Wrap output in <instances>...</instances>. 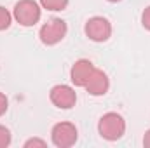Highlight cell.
I'll use <instances>...</instances> for the list:
<instances>
[{
    "label": "cell",
    "instance_id": "cell-1",
    "mask_svg": "<svg viewBox=\"0 0 150 148\" xmlns=\"http://www.w3.org/2000/svg\"><path fill=\"white\" fill-rule=\"evenodd\" d=\"M98 132L107 141H117L126 132V120L120 113L108 111L98 120Z\"/></svg>",
    "mask_w": 150,
    "mask_h": 148
},
{
    "label": "cell",
    "instance_id": "cell-2",
    "mask_svg": "<svg viewBox=\"0 0 150 148\" xmlns=\"http://www.w3.org/2000/svg\"><path fill=\"white\" fill-rule=\"evenodd\" d=\"M40 16H42V7L35 0H19L16 2L12 11V18L25 28L35 26L40 21Z\"/></svg>",
    "mask_w": 150,
    "mask_h": 148
},
{
    "label": "cell",
    "instance_id": "cell-3",
    "mask_svg": "<svg viewBox=\"0 0 150 148\" xmlns=\"http://www.w3.org/2000/svg\"><path fill=\"white\" fill-rule=\"evenodd\" d=\"M67 33H68L67 21H63L61 18H52V19H49L47 23H44L40 26L38 38H40V42L44 45L52 47V45L59 44L63 38L67 37Z\"/></svg>",
    "mask_w": 150,
    "mask_h": 148
},
{
    "label": "cell",
    "instance_id": "cell-4",
    "mask_svg": "<svg viewBox=\"0 0 150 148\" xmlns=\"http://www.w3.org/2000/svg\"><path fill=\"white\" fill-rule=\"evenodd\" d=\"M84 32H86V37L89 40L101 44V42H107L112 37V25L103 16H93L86 21Z\"/></svg>",
    "mask_w": 150,
    "mask_h": 148
},
{
    "label": "cell",
    "instance_id": "cell-5",
    "mask_svg": "<svg viewBox=\"0 0 150 148\" xmlns=\"http://www.w3.org/2000/svg\"><path fill=\"white\" fill-rule=\"evenodd\" d=\"M79 131L72 122H58L51 131V141L58 148H70L77 143Z\"/></svg>",
    "mask_w": 150,
    "mask_h": 148
},
{
    "label": "cell",
    "instance_id": "cell-6",
    "mask_svg": "<svg viewBox=\"0 0 150 148\" xmlns=\"http://www.w3.org/2000/svg\"><path fill=\"white\" fill-rule=\"evenodd\" d=\"M49 99L56 108L70 110L77 103V92L74 87H70L67 84H58L49 91Z\"/></svg>",
    "mask_w": 150,
    "mask_h": 148
},
{
    "label": "cell",
    "instance_id": "cell-7",
    "mask_svg": "<svg viewBox=\"0 0 150 148\" xmlns=\"http://www.w3.org/2000/svg\"><path fill=\"white\" fill-rule=\"evenodd\" d=\"M84 87L91 96H105L108 92V89H110V78L103 70L94 68V72L91 73L87 84Z\"/></svg>",
    "mask_w": 150,
    "mask_h": 148
},
{
    "label": "cell",
    "instance_id": "cell-8",
    "mask_svg": "<svg viewBox=\"0 0 150 148\" xmlns=\"http://www.w3.org/2000/svg\"><path fill=\"white\" fill-rule=\"evenodd\" d=\"M93 72H94V65L89 59H77L70 70V80L75 87H84Z\"/></svg>",
    "mask_w": 150,
    "mask_h": 148
},
{
    "label": "cell",
    "instance_id": "cell-9",
    "mask_svg": "<svg viewBox=\"0 0 150 148\" xmlns=\"http://www.w3.org/2000/svg\"><path fill=\"white\" fill-rule=\"evenodd\" d=\"M68 2L70 0H40V7L56 12V11H65Z\"/></svg>",
    "mask_w": 150,
    "mask_h": 148
},
{
    "label": "cell",
    "instance_id": "cell-10",
    "mask_svg": "<svg viewBox=\"0 0 150 148\" xmlns=\"http://www.w3.org/2000/svg\"><path fill=\"white\" fill-rule=\"evenodd\" d=\"M11 25H12V14H11L5 7L0 5V32L7 30Z\"/></svg>",
    "mask_w": 150,
    "mask_h": 148
},
{
    "label": "cell",
    "instance_id": "cell-11",
    "mask_svg": "<svg viewBox=\"0 0 150 148\" xmlns=\"http://www.w3.org/2000/svg\"><path fill=\"white\" fill-rule=\"evenodd\" d=\"M11 141H12L11 131H9L5 125L0 124V148H7L9 145H11Z\"/></svg>",
    "mask_w": 150,
    "mask_h": 148
},
{
    "label": "cell",
    "instance_id": "cell-12",
    "mask_svg": "<svg viewBox=\"0 0 150 148\" xmlns=\"http://www.w3.org/2000/svg\"><path fill=\"white\" fill-rule=\"evenodd\" d=\"M45 148L47 147V143L44 141V140H40V138H30V140H26L25 141V148Z\"/></svg>",
    "mask_w": 150,
    "mask_h": 148
},
{
    "label": "cell",
    "instance_id": "cell-13",
    "mask_svg": "<svg viewBox=\"0 0 150 148\" xmlns=\"http://www.w3.org/2000/svg\"><path fill=\"white\" fill-rule=\"evenodd\" d=\"M142 25H143L145 30H149L150 32V5L149 7H145V11L142 12Z\"/></svg>",
    "mask_w": 150,
    "mask_h": 148
},
{
    "label": "cell",
    "instance_id": "cell-14",
    "mask_svg": "<svg viewBox=\"0 0 150 148\" xmlns=\"http://www.w3.org/2000/svg\"><path fill=\"white\" fill-rule=\"evenodd\" d=\"M7 110H9V99H7V96L4 92H0V117Z\"/></svg>",
    "mask_w": 150,
    "mask_h": 148
},
{
    "label": "cell",
    "instance_id": "cell-15",
    "mask_svg": "<svg viewBox=\"0 0 150 148\" xmlns=\"http://www.w3.org/2000/svg\"><path fill=\"white\" fill-rule=\"evenodd\" d=\"M143 147L150 148V129L145 132V136H143Z\"/></svg>",
    "mask_w": 150,
    "mask_h": 148
},
{
    "label": "cell",
    "instance_id": "cell-16",
    "mask_svg": "<svg viewBox=\"0 0 150 148\" xmlns=\"http://www.w3.org/2000/svg\"><path fill=\"white\" fill-rule=\"evenodd\" d=\"M108 2H112V4H117V2H120V0H108Z\"/></svg>",
    "mask_w": 150,
    "mask_h": 148
}]
</instances>
